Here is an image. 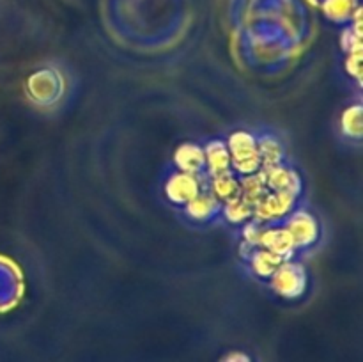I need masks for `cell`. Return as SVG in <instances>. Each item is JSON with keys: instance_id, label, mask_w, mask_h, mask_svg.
I'll return each instance as SVG.
<instances>
[{"instance_id": "6da1fadb", "label": "cell", "mask_w": 363, "mask_h": 362, "mask_svg": "<svg viewBox=\"0 0 363 362\" xmlns=\"http://www.w3.org/2000/svg\"><path fill=\"white\" fill-rule=\"evenodd\" d=\"M230 151L234 156V165L243 172H254L259 167V148L255 144L254 137L245 131L234 133L230 137Z\"/></svg>"}, {"instance_id": "7a4b0ae2", "label": "cell", "mask_w": 363, "mask_h": 362, "mask_svg": "<svg viewBox=\"0 0 363 362\" xmlns=\"http://www.w3.org/2000/svg\"><path fill=\"white\" fill-rule=\"evenodd\" d=\"M176 163L188 174L201 172L206 165V155L197 144H183L176 153Z\"/></svg>"}, {"instance_id": "3957f363", "label": "cell", "mask_w": 363, "mask_h": 362, "mask_svg": "<svg viewBox=\"0 0 363 362\" xmlns=\"http://www.w3.org/2000/svg\"><path fill=\"white\" fill-rule=\"evenodd\" d=\"M167 194L176 202H190L199 195L197 183L188 174H177V176L170 177V183L167 185Z\"/></svg>"}, {"instance_id": "277c9868", "label": "cell", "mask_w": 363, "mask_h": 362, "mask_svg": "<svg viewBox=\"0 0 363 362\" xmlns=\"http://www.w3.org/2000/svg\"><path fill=\"white\" fill-rule=\"evenodd\" d=\"M206 163L209 165L211 172H225L227 167H229L230 158H229V151L225 149V146L222 142H211L206 149Z\"/></svg>"}, {"instance_id": "5b68a950", "label": "cell", "mask_w": 363, "mask_h": 362, "mask_svg": "<svg viewBox=\"0 0 363 362\" xmlns=\"http://www.w3.org/2000/svg\"><path fill=\"white\" fill-rule=\"evenodd\" d=\"M215 199L211 197V195H197V197L191 199L190 202H188L186 209H188V215L191 216V219H209V216L213 215V212H215Z\"/></svg>"}, {"instance_id": "8992f818", "label": "cell", "mask_w": 363, "mask_h": 362, "mask_svg": "<svg viewBox=\"0 0 363 362\" xmlns=\"http://www.w3.org/2000/svg\"><path fill=\"white\" fill-rule=\"evenodd\" d=\"M215 190H216V194H218V197H223V199L234 197V192L238 190V183L234 181V177L225 170V172L216 174Z\"/></svg>"}]
</instances>
